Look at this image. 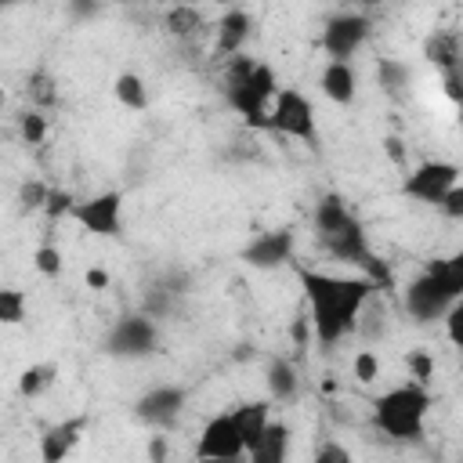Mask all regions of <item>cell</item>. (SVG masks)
Returning <instances> with one entry per match:
<instances>
[{
	"label": "cell",
	"mask_w": 463,
	"mask_h": 463,
	"mask_svg": "<svg viewBox=\"0 0 463 463\" xmlns=\"http://www.w3.org/2000/svg\"><path fill=\"white\" fill-rule=\"evenodd\" d=\"M304 300H307V322L315 340L329 351L347 333H354L362 307L376 293V282L365 275H329L318 268H297Z\"/></svg>",
	"instance_id": "cell-1"
},
{
	"label": "cell",
	"mask_w": 463,
	"mask_h": 463,
	"mask_svg": "<svg viewBox=\"0 0 463 463\" xmlns=\"http://www.w3.org/2000/svg\"><path fill=\"white\" fill-rule=\"evenodd\" d=\"M279 90V76L268 61H257L250 54H232L224 58L221 69V94L224 101L246 119L250 130H268V109Z\"/></svg>",
	"instance_id": "cell-2"
},
{
	"label": "cell",
	"mask_w": 463,
	"mask_h": 463,
	"mask_svg": "<svg viewBox=\"0 0 463 463\" xmlns=\"http://www.w3.org/2000/svg\"><path fill=\"white\" fill-rule=\"evenodd\" d=\"M459 300H463V257H438L405 286V315L420 326L438 322Z\"/></svg>",
	"instance_id": "cell-3"
},
{
	"label": "cell",
	"mask_w": 463,
	"mask_h": 463,
	"mask_svg": "<svg viewBox=\"0 0 463 463\" xmlns=\"http://www.w3.org/2000/svg\"><path fill=\"white\" fill-rule=\"evenodd\" d=\"M427 409H430V391L412 380V383L383 391L373 402V423L394 441H420Z\"/></svg>",
	"instance_id": "cell-4"
},
{
	"label": "cell",
	"mask_w": 463,
	"mask_h": 463,
	"mask_svg": "<svg viewBox=\"0 0 463 463\" xmlns=\"http://www.w3.org/2000/svg\"><path fill=\"white\" fill-rule=\"evenodd\" d=\"M268 130L286 134V137H297V141H304L311 152H318L315 109H311L307 94L297 90V87H279V90H275L271 109H268Z\"/></svg>",
	"instance_id": "cell-5"
},
{
	"label": "cell",
	"mask_w": 463,
	"mask_h": 463,
	"mask_svg": "<svg viewBox=\"0 0 463 463\" xmlns=\"http://www.w3.org/2000/svg\"><path fill=\"white\" fill-rule=\"evenodd\" d=\"M105 351L116 358H145L159 351V326L145 311L116 318V326L105 333Z\"/></svg>",
	"instance_id": "cell-6"
},
{
	"label": "cell",
	"mask_w": 463,
	"mask_h": 463,
	"mask_svg": "<svg viewBox=\"0 0 463 463\" xmlns=\"http://www.w3.org/2000/svg\"><path fill=\"white\" fill-rule=\"evenodd\" d=\"M369 33H373V18L369 14L340 11L322 29V51L329 54V61H351L362 51V43L369 40Z\"/></svg>",
	"instance_id": "cell-7"
},
{
	"label": "cell",
	"mask_w": 463,
	"mask_h": 463,
	"mask_svg": "<svg viewBox=\"0 0 463 463\" xmlns=\"http://www.w3.org/2000/svg\"><path fill=\"white\" fill-rule=\"evenodd\" d=\"M72 217L101 239H119L123 235V192H98L90 199L72 203Z\"/></svg>",
	"instance_id": "cell-8"
},
{
	"label": "cell",
	"mask_w": 463,
	"mask_h": 463,
	"mask_svg": "<svg viewBox=\"0 0 463 463\" xmlns=\"http://www.w3.org/2000/svg\"><path fill=\"white\" fill-rule=\"evenodd\" d=\"M459 184V166L449 163V159H427L420 163L405 181H402V195L416 199V203H427V206H438L441 195Z\"/></svg>",
	"instance_id": "cell-9"
},
{
	"label": "cell",
	"mask_w": 463,
	"mask_h": 463,
	"mask_svg": "<svg viewBox=\"0 0 463 463\" xmlns=\"http://www.w3.org/2000/svg\"><path fill=\"white\" fill-rule=\"evenodd\" d=\"M195 456L199 459H246V445H242V434H239L232 409L206 420V427L195 441Z\"/></svg>",
	"instance_id": "cell-10"
},
{
	"label": "cell",
	"mask_w": 463,
	"mask_h": 463,
	"mask_svg": "<svg viewBox=\"0 0 463 463\" xmlns=\"http://www.w3.org/2000/svg\"><path fill=\"white\" fill-rule=\"evenodd\" d=\"M293 246H297L293 228H271V232H257L239 257L257 271H275L282 264H293Z\"/></svg>",
	"instance_id": "cell-11"
},
{
	"label": "cell",
	"mask_w": 463,
	"mask_h": 463,
	"mask_svg": "<svg viewBox=\"0 0 463 463\" xmlns=\"http://www.w3.org/2000/svg\"><path fill=\"white\" fill-rule=\"evenodd\" d=\"M184 398H188V391L184 387H177V383H159V387H152V391H145L137 402H134V416L141 420V423H148V427H174L177 423V416H181V409H184Z\"/></svg>",
	"instance_id": "cell-12"
},
{
	"label": "cell",
	"mask_w": 463,
	"mask_h": 463,
	"mask_svg": "<svg viewBox=\"0 0 463 463\" xmlns=\"http://www.w3.org/2000/svg\"><path fill=\"white\" fill-rule=\"evenodd\" d=\"M318 242H322V250L333 257V260H340V264H354V268H362L365 260H369V239H365V228H362V221L351 213L344 224H336L333 232H326V235H318Z\"/></svg>",
	"instance_id": "cell-13"
},
{
	"label": "cell",
	"mask_w": 463,
	"mask_h": 463,
	"mask_svg": "<svg viewBox=\"0 0 463 463\" xmlns=\"http://www.w3.org/2000/svg\"><path fill=\"white\" fill-rule=\"evenodd\" d=\"M250 29H253V18H250V11H242V7H228L221 18H217V40H213V54L224 61V58H232V54H239L242 51V43L250 40Z\"/></svg>",
	"instance_id": "cell-14"
},
{
	"label": "cell",
	"mask_w": 463,
	"mask_h": 463,
	"mask_svg": "<svg viewBox=\"0 0 463 463\" xmlns=\"http://www.w3.org/2000/svg\"><path fill=\"white\" fill-rule=\"evenodd\" d=\"M83 430H87V416H72V420H61V423H54V427H47V430L40 434V456H43L47 463L65 459V456L76 449V441L83 438Z\"/></svg>",
	"instance_id": "cell-15"
},
{
	"label": "cell",
	"mask_w": 463,
	"mask_h": 463,
	"mask_svg": "<svg viewBox=\"0 0 463 463\" xmlns=\"http://www.w3.org/2000/svg\"><path fill=\"white\" fill-rule=\"evenodd\" d=\"M318 83H322V94L329 101H336V105H351L354 94H358V76H354L351 61H329L322 69V80Z\"/></svg>",
	"instance_id": "cell-16"
},
{
	"label": "cell",
	"mask_w": 463,
	"mask_h": 463,
	"mask_svg": "<svg viewBox=\"0 0 463 463\" xmlns=\"http://www.w3.org/2000/svg\"><path fill=\"white\" fill-rule=\"evenodd\" d=\"M289 452V427L282 420H268V427L260 430L257 445L250 449V463H282Z\"/></svg>",
	"instance_id": "cell-17"
},
{
	"label": "cell",
	"mask_w": 463,
	"mask_h": 463,
	"mask_svg": "<svg viewBox=\"0 0 463 463\" xmlns=\"http://www.w3.org/2000/svg\"><path fill=\"white\" fill-rule=\"evenodd\" d=\"M423 58L434 61L441 72H459V33L456 29H434L423 40Z\"/></svg>",
	"instance_id": "cell-18"
},
{
	"label": "cell",
	"mask_w": 463,
	"mask_h": 463,
	"mask_svg": "<svg viewBox=\"0 0 463 463\" xmlns=\"http://www.w3.org/2000/svg\"><path fill=\"white\" fill-rule=\"evenodd\" d=\"M163 29H166L174 40L188 43V40L203 36V29H206V18H203V11H199L195 4H174V7L163 14Z\"/></svg>",
	"instance_id": "cell-19"
},
{
	"label": "cell",
	"mask_w": 463,
	"mask_h": 463,
	"mask_svg": "<svg viewBox=\"0 0 463 463\" xmlns=\"http://www.w3.org/2000/svg\"><path fill=\"white\" fill-rule=\"evenodd\" d=\"M232 416H235V423H239V434H242V445H246V456H250V449L257 445L260 430H264L268 420H271V405H268V402H246V405L232 409Z\"/></svg>",
	"instance_id": "cell-20"
},
{
	"label": "cell",
	"mask_w": 463,
	"mask_h": 463,
	"mask_svg": "<svg viewBox=\"0 0 463 463\" xmlns=\"http://www.w3.org/2000/svg\"><path fill=\"white\" fill-rule=\"evenodd\" d=\"M264 380H268V391L275 402H293L300 391V376H297V365L289 358H271Z\"/></svg>",
	"instance_id": "cell-21"
},
{
	"label": "cell",
	"mask_w": 463,
	"mask_h": 463,
	"mask_svg": "<svg viewBox=\"0 0 463 463\" xmlns=\"http://www.w3.org/2000/svg\"><path fill=\"white\" fill-rule=\"evenodd\" d=\"M351 217V210H347V203L336 195V192H326V195H318V203H315V213H311V221H315V235H326V232H333L336 224H344Z\"/></svg>",
	"instance_id": "cell-22"
},
{
	"label": "cell",
	"mask_w": 463,
	"mask_h": 463,
	"mask_svg": "<svg viewBox=\"0 0 463 463\" xmlns=\"http://www.w3.org/2000/svg\"><path fill=\"white\" fill-rule=\"evenodd\" d=\"M112 94L130 112H145L148 109V90H145V80L137 72H119L116 83H112Z\"/></svg>",
	"instance_id": "cell-23"
},
{
	"label": "cell",
	"mask_w": 463,
	"mask_h": 463,
	"mask_svg": "<svg viewBox=\"0 0 463 463\" xmlns=\"http://www.w3.org/2000/svg\"><path fill=\"white\" fill-rule=\"evenodd\" d=\"M25 98L36 105V109H54L58 105V80L47 72V69H33L25 76Z\"/></svg>",
	"instance_id": "cell-24"
},
{
	"label": "cell",
	"mask_w": 463,
	"mask_h": 463,
	"mask_svg": "<svg viewBox=\"0 0 463 463\" xmlns=\"http://www.w3.org/2000/svg\"><path fill=\"white\" fill-rule=\"evenodd\" d=\"M29 311V297L18 286H0V326H22Z\"/></svg>",
	"instance_id": "cell-25"
},
{
	"label": "cell",
	"mask_w": 463,
	"mask_h": 463,
	"mask_svg": "<svg viewBox=\"0 0 463 463\" xmlns=\"http://www.w3.org/2000/svg\"><path fill=\"white\" fill-rule=\"evenodd\" d=\"M376 80H380V87H383L387 94H402V90L409 87L412 72H409V65H405V61L380 58V61H376Z\"/></svg>",
	"instance_id": "cell-26"
},
{
	"label": "cell",
	"mask_w": 463,
	"mask_h": 463,
	"mask_svg": "<svg viewBox=\"0 0 463 463\" xmlns=\"http://www.w3.org/2000/svg\"><path fill=\"white\" fill-rule=\"evenodd\" d=\"M174 304H177V293H170V289L159 286V282H152V286L145 289V297H141V311H145L148 318H166V315L174 311Z\"/></svg>",
	"instance_id": "cell-27"
},
{
	"label": "cell",
	"mask_w": 463,
	"mask_h": 463,
	"mask_svg": "<svg viewBox=\"0 0 463 463\" xmlns=\"http://www.w3.org/2000/svg\"><path fill=\"white\" fill-rule=\"evenodd\" d=\"M54 376H58L54 365H29V369H22V376H18V391H22L25 398H36V394H43V391L54 383Z\"/></svg>",
	"instance_id": "cell-28"
},
{
	"label": "cell",
	"mask_w": 463,
	"mask_h": 463,
	"mask_svg": "<svg viewBox=\"0 0 463 463\" xmlns=\"http://www.w3.org/2000/svg\"><path fill=\"white\" fill-rule=\"evenodd\" d=\"M47 184L43 181H25L22 188H18V213H36V210H43V203H47Z\"/></svg>",
	"instance_id": "cell-29"
},
{
	"label": "cell",
	"mask_w": 463,
	"mask_h": 463,
	"mask_svg": "<svg viewBox=\"0 0 463 463\" xmlns=\"http://www.w3.org/2000/svg\"><path fill=\"white\" fill-rule=\"evenodd\" d=\"M18 134H22V141L25 145H43V137H47V119L33 109V112H22L18 116Z\"/></svg>",
	"instance_id": "cell-30"
},
{
	"label": "cell",
	"mask_w": 463,
	"mask_h": 463,
	"mask_svg": "<svg viewBox=\"0 0 463 463\" xmlns=\"http://www.w3.org/2000/svg\"><path fill=\"white\" fill-rule=\"evenodd\" d=\"M33 264H36L40 275L58 279V275H61V250H58V246H40V250L33 253Z\"/></svg>",
	"instance_id": "cell-31"
},
{
	"label": "cell",
	"mask_w": 463,
	"mask_h": 463,
	"mask_svg": "<svg viewBox=\"0 0 463 463\" xmlns=\"http://www.w3.org/2000/svg\"><path fill=\"white\" fill-rule=\"evenodd\" d=\"M72 203H76V195L72 192H58V188H51L47 192V203H43V213L54 221V217H61V213H72Z\"/></svg>",
	"instance_id": "cell-32"
},
{
	"label": "cell",
	"mask_w": 463,
	"mask_h": 463,
	"mask_svg": "<svg viewBox=\"0 0 463 463\" xmlns=\"http://www.w3.org/2000/svg\"><path fill=\"white\" fill-rule=\"evenodd\" d=\"M405 365H409V373L416 376V383H427V380L434 376V358H430L427 351H409V354H405Z\"/></svg>",
	"instance_id": "cell-33"
},
{
	"label": "cell",
	"mask_w": 463,
	"mask_h": 463,
	"mask_svg": "<svg viewBox=\"0 0 463 463\" xmlns=\"http://www.w3.org/2000/svg\"><path fill=\"white\" fill-rule=\"evenodd\" d=\"M376 373H380V358H376V351H358V354H354V376H358L362 383H373Z\"/></svg>",
	"instance_id": "cell-34"
},
{
	"label": "cell",
	"mask_w": 463,
	"mask_h": 463,
	"mask_svg": "<svg viewBox=\"0 0 463 463\" xmlns=\"http://www.w3.org/2000/svg\"><path fill=\"white\" fill-rule=\"evenodd\" d=\"M452 221H463V188L459 184H452L445 195H441V203H438Z\"/></svg>",
	"instance_id": "cell-35"
},
{
	"label": "cell",
	"mask_w": 463,
	"mask_h": 463,
	"mask_svg": "<svg viewBox=\"0 0 463 463\" xmlns=\"http://www.w3.org/2000/svg\"><path fill=\"white\" fill-rule=\"evenodd\" d=\"M315 459H318V463H351V452H347L344 445L326 441V445H318V449H315Z\"/></svg>",
	"instance_id": "cell-36"
},
{
	"label": "cell",
	"mask_w": 463,
	"mask_h": 463,
	"mask_svg": "<svg viewBox=\"0 0 463 463\" xmlns=\"http://www.w3.org/2000/svg\"><path fill=\"white\" fill-rule=\"evenodd\" d=\"M101 11V0H69V14L76 18V22H83V18H94Z\"/></svg>",
	"instance_id": "cell-37"
},
{
	"label": "cell",
	"mask_w": 463,
	"mask_h": 463,
	"mask_svg": "<svg viewBox=\"0 0 463 463\" xmlns=\"http://www.w3.org/2000/svg\"><path fill=\"white\" fill-rule=\"evenodd\" d=\"M445 76V94H449V101H459L463 98V90H459V72H441Z\"/></svg>",
	"instance_id": "cell-38"
},
{
	"label": "cell",
	"mask_w": 463,
	"mask_h": 463,
	"mask_svg": "<svg viewBox=\"0 0 463 463\" xmlns=\"http://www.w3.org/2000/svg\"><path fill=\"white\" fill-rule=\"evenodd\" d=\"M289 333H293V340L304 347V344H307V333H311V322H307V315H300V318L293 322V329H289Z\"/></svg>",
	"instance_id": "cell-39"
},
{
	"label": "cell",
	"mask_w": 463,
	"mask_h": 463,
	"mask_svg": "<svg viewBox=\"0 0 463 463\" xmlns=\"http://www.w3.org/2000/svg\"><path fill=\"white\" fill-rule=\"evenodd\" d=\"M87 282H90L94 289H101V286H109V275H105L101 268H90V271H87Z\"/></svg>",
	"instance_id": "cell-40"
},
{
	"label": "cell",
	"mask_w": 463,
	"mask_h": 463,
	"mask_svg": "<svg viewBox=\"0 0 463 463\" xmlns=\"http://www.w3.org/2000/svg\"><path fill=\"white\" fill-rule=\"evenodd\" d=\"M387 152H391V159H394V163H402V159H405V152H402V141H398V137H387Z\"/></svg>",
	"instance_id": "cell-41"
},
{
	"label": "cell",
	"mask_w": 463,
	"mask_h": 463,
	"mask_svg": "<svg viewBox=\"0 0 463 463\" xmlns=\"http://www.w3.org/2000/svg\"><path fill=\"white\" fill-rule=\"evenodd\" d=\"M163 452H166V449H163V441H152V449H148V456H152V459H163Z\"/></svg>",
	"instance_id": "cell-42"
},
{
	"label": "cell",
	"mask_w": 463,
	"mask_h": 463,
	"mask_svg": "<svg viewBox=\"0 0 463 463\" xmlns=\"http://www.w3.org/2000/svg\"><path fill=\"white\" fill-rule=\"evenodd\" d=\"M213 4H221V7H239V0H213Z\"/></svg>",
	"instance_id": "cell-43"
},
{
	"label": "cell",
	"mask_w": 463,
	"mask_h": 463,
	"mask_svg": "<svg viewBox=\"0 0 463 463\" xmlns=\"http://www.w3.org/2000/svg\"><path fill=\"white\" fill-rule=\"evenodd\" d=\"M14 4H25V0H0V7H14Z\"/></svg>",
	"instance_id": "cell-44"
},
{
	"label": "cell",
	"mask_w": 463,
	"mask_h": 463,
	"mask_svg": "<svg viewBox=\"0 0 463 463\" xmlns=\"http://www.w3.org/2000/svg\"><path fill=\"white\" fill-rule=\"evenodd\" d=\"M354 4H362V7H373V4H376V0H354Z\"/></svg>",
	"instance_id": "cell-45"
},
{
	"label": "cell",
	"mask_w": 463,
	"mask_h": 463,
	"mask_svg": "<svg viewBox=\"0 0 463 463\" xmlns=\"http://www.w3.org/2000/svg\"><path fill=\"white\" fill-rule=\"evenodd\" d=\"M0 109H4V90H0Z\"/></svg>",
	"instance_id": "cell-46"
}]
</instances>
